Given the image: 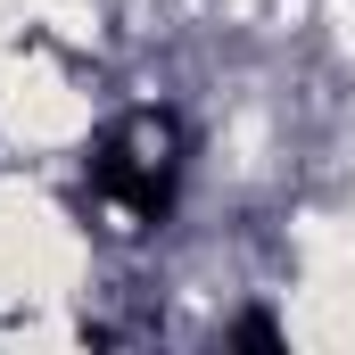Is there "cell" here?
I'll return each mask as SVG.
<instances>
[{
  "mask_svg": "<svg viewBox=\"0 0 355 355\" xmlns=\"http://www.w3.org/2000/svg\"><path fill=\"white\" fill-rule=\"evenodd\" d=\"M83 174L107 207H124L132 232H157L182 198V174H190V124L174 107H124L116 124H99Z\"/></svg>",
  "mask_w": 355,
  "mask_h": 355,
  "instance_id": "cell-1",
  "label": "cell"
},
{
  "mask_svg": "<svg viewBox=\"0 0 355 355\" xmlns=\"http://www.w3.org/2000/svg\"><path fill=\"white\" fill-rule=\"evenodd\" d=\"M232 347H257V355H281V322H272L265 306H248V314L232 322Z\"/></svg>",
  "mask_w": 355,
  "mask_h": 355,
  "instance_id": "cell-2",
  "label": "cell"
}]
</instances>
